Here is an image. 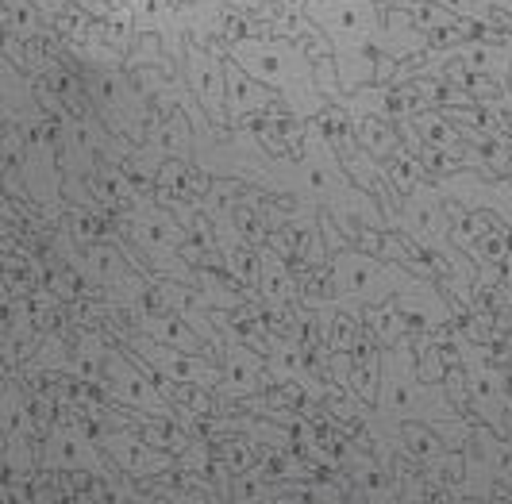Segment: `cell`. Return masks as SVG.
Instances as JSON below:
<instances>
[{
    "label": "cell",
    "instance_id": "cell-6",
    "mask_svg": "<svg viewBox=\"0 0 512 504\" xmlns=\"http://www.w3.org/2000/svg\"><path fill=\"white\" fill-rule=\"evenodd\" d=\"M131 354L151 370L162 385H197V389H216L224 370L220 358L208 351H181L162 339H154L147 331H131L128 335Z\"/></svg>",
    "mask_w": 512,
    "mask_h": 504
},
{
    "label": "cell",
    "instance_id": "cell-8",
    "mask_svg": "<svg viewBox=\"0 0 512 504\" xmlns=\"http://www.w3.org/2000/svg\"><path fill=\"white\" fill-rule=\"evenodd\" d=\"M181 74L189 93L197 97V104L205 108V116L212 120V127L231 124L228 120V74H224V47L216 43H201L189 39L181 51Z\"/></svg>",
    "mask_w": 512,
    "mask_h": 504
},
{
    "label": "cell",
    "instance_id": "cell-4",
    "mask_svg": "<svg viewBox=\"0 0 512 504\" xmlns=\"http://www.w3.org/2000/svg\"><path fill=\"white\" fill-rule=\"evenodd\" d=\"M416 278L420 274H412L409 266H401L393 258H382V254L374 251H362V247H339V251H332L335 297L343 304H355V308L393 301Z\"/></svg>",
    "mask_w": 512,
    "mask_h": 504
},
{
    "label": "cell",
    "instance_id": "cell-1",
    "mask_svg": "<svg viewBox=\"0 0 512 504\" xmlns=\"http://www.w3.org/2000/svg\"><path fill=\"white\" fill-rule=\"evenodd\" d=\"M224 47V43H220ZM224 54H231L247 74H255L262 85H270L293 116L301 120H316L328 97L320 93V81H316V54L308 51L301 39H289V35H274V31H255L247 39H235L224 47Z\"/></svg>",
    "mask_w": 512,
    "mask_h": 504
},
{
    "label": "cell",
    "instance_id": "cell-7",
    "mask_svg": "<svg viewBox=\"0 0 512 504\" xmlns=\"http://www.w3.org/2000/svg\"><path fill=\"white\" fill-rule=\"evenodd\" d=\"M101 443L89 431L85 420L77 416H62L51 428L43 431V451H39V466L54 470V474H93L101 481H112L108 462L101 458Z\"/></svg>",
    "mask_w": 512,
    "mask_h": 504
},
{
    "label": "cell",
    "instance_id": "cell-14",
    "mask_svg": "<svg viewBox=\"0 0 512 504\" xmlns=\"http://www.w3.org/2000/svg\"><path fill=\"white\" fill-rule=\"evenodd\" d=\"M51 27L47 12L35 0H4V31L16 43H31Z\"/></svg>",
    "mask_w": 512,
    "mask_h": 504
},
{
    "label": "cell",
    "instance_id": "cell-5",
    "mask_svg": "<svg viewBox=\"0 0 512 504\" xmlns=\"http://www.w3.org/2000/svg\"><path fill=\"white\" fill-rule=\"evenodd\" d=\"M101 389L108 393V401L128 408L143 420H181L174 401L166 397L162 381L154 378L151 370L131 354V347H108V362H104V381Z\"/></svg>",
    "mask_w": 512,
    "mask_h": 504
},
{
    "label": "cell",
    "instance_id": "cell-9",
    "mask_svg": "<svg viewBox=\"0 0 512 504\" xmlns=\"http://www.w3.org/2000/svg\"><path fill=\"white\" fill-rule=\"evenodd\" d=\"M397 231H405L420 247H436V243L451 239V212H447V193L439 189V181L424 177L409 197H401Z\"/></svg>",
    "mask_w": 512,
    "mask_h": 504
},
{
    "label": "cell",
    "instance_id": "cell-10",
    "mask_svg": "<svg viewBox=\"0 0 512 504\" xmlns=\"http://www.w3.org/2000/svg\"><path fill=\"white\" fill-rule=\"evenodd\" d=\"M220 370L224 378L216 385V397L220 401H262L266 389L274 385V374H270V362H266V351H258L243 339H224V351H220Z\"/></svg>",
    "mask_w": 512,
    "mask_h": 504
},
{
    "label": "cell",
    "instance_id": "cell-15",
    "mask_svg": "<svg viewBox=\"0 0 512 504\" xmlns=\"http://www.w3.org/2000/svg\"><path fill=\"white\" fill-rule=\"evenodd\" d=\"M35 4L47 12V20H51V24L62 16V12H66V8H70V0H35Z\"/></svg>",
    "mask_w": 512,
    "mask_h": 504
},
{
    "label": "cell",
    "instance_id": "cell-2",
    "mask_svg": "<svg viewBox=\"0 0 512 504\" xmlns=\"http://www.w3.org/2000/svg\"><path fill=\"white\" fill-rule=\"evenodd\" d=\"M374 416L389 424V431L405 420H424V424H447L466 416L459 404L451 401L443 381H424L416 366V335H405L397 343L382 347V381L374 397Z\"/></svg>",
    "mask_w": 512,
    "mask_h": 504
},
{
    "label": "cell",
    "instance_id": "cell-3",
    "mask_svg": "<svg viewBox=\"0 0 512 504\" xmlns=\"http://www.w3.org/2000/svg\"><path fill=\"white\" fill-rule=\"evenodd\" d=\"M308 16L332 43V58L343 89H362L378 70V31L385 4L378 0H308Z\"/></svg>",
    "mask_w": 512,
    "mask_h": 504
},
{
    "label": "cell",
    "instance_id": "cell-12",
    "mask_svg": "<svg viewBox=\"0 0 512 504\" xmlns=\"http://www.w3.org/2000/svg\"><path fill=\"white\" fill-rule=\"evenodd\" d=\"M258 301L262 308H293L301 304V274L278 247L258 243Z\"/></svg>",
    "mask_w": 512,
    "mask_h": 504
},
{
    "label": "cell",
    "instance_id": "cell-11",
    "mask_svg": "<svg viewBox=\"0 0 512 504\" xmlns=\"http://www.w3.org/2000/svg\"><path fill=\"white\" fill-rule=\"evenodd\" d=\"M97 443H101L108 458L131 474V478L139 481H151V478H162V474H170L174 470V462H178V454L170 451H158L154 443L143 439V431L135 428H108V431H97Z\"/></svg>",
    "mask_w": 512,
    "mask_h": 504
},
{
    "label": "cell",
    "instance_id": "cell-13",
    "mask_svg": "<svg viewBox=\"0 0 512 504\" xmlns=\"http://www.w3.org/2000/svg\"><path fill=\"white\" fill-rule=\"evenodd\" d=\"M224 74H228V120L231 124H251L266 108L282 104V97L262 85L255 74H247L231 54H224Z\"/></svg>",
    "mask_w": 512,
    "mask_h": 504
}]
</instances>
